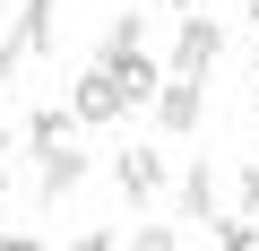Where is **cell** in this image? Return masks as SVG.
I'll return each instance as SVG.
<instances>
[{
    "label": "cell",
    "instance_id": "7",
    "mask_svg": "<svg viewBox=\"0 0 259 251\" xmlns=\"http://www.w3.org/2000/svg\"><path fill=\"white\" fill-rule=\"evenodd\" d=\"M78 182H87V156H69V148H52V156H44V182H35V199H44V208H61V199H69Z\"/></svg>",
    "mask_w": 259,
    "mask_h": 251
},
{
    "label": "cell",
    "instance_id": "5",
    "mask_svg": "<svg viewBox=\"0 0 259 251\" xmlns=\"http://www.w3.org/2000/svg\"><path fill=\"white\" fill-rule=\"evenodd\" d=\"M199 113H207L199 78H182V69H173V78H164V95H156V121H164L173 139H190V130H199Z\"/></svg>",
    "mask_w": 259,
    "mask_h": 251
},
{
    "label": "cell",
    "instance_id": "4",
    "mask_svg": "<svg viewBox=\"0 0 259 251\" xmlns=\"http://www.w3.org/2000/svg\"><path fill=\"white\" fill-rule=\"evenodd\" d=\"M9 35H18L26 61H44V52L61 44V0H18V26H9Z\"/></svg>",
    "mask_w": 259,
    "mask_h": 251
},
{
    "label": "cell",
    "instance_id": "17",
    "mask_svg": "<svg viewBox=\"0 0 259 251\" xmlns=\"http://www.w3.org/2000/svg\"><path fill=\"white\" fill-rule=\"evenodd\" d=\"M0 156H9V121H0Z\"/></svg>",
    "mask_w": 259,
    "mask_h": 251
},
{
    "label": "cell",
    "instance_id": "16",
    "mask_svg": "<svg viewBox=\"0 0 259 251\" xmlns=\"http://www.w3.org/2000/svg\"><path fill=\"white\" fill-rule=\"evenodd\" d=\"M156 9H164V18H190V9H199V0H156Z\"/></svg>",
    "mask_w": 259,
    "mask_h": 251
},
{
    "label": "cell",
    "instance_id": "14",
    "mask_svg": "<svg viewBox=\"0 0 259 251\" xmlns=\"http://www.w3.org/2000/svg\"><path fill=\"white\" fill-rule=\"evenodd\" d=\"M69 251H121V242H112V234H104V225H95V234H78V242H69Z\"/></svg>",
    "mask_w": 259,
    "mask_h": 251
},
{
    "label": "cell",
    "instance_id": "6",
    "mask_svg": "<svg viewBox=\"0 0 259 251\" xmlns=\"http://www.w3.org/2000/svg\"><path fill=\"white\" fill-rule=\"evenodd\" d=\"M104 69H139L147 61V18L130 9V18H112V35H104V52H95Z\"/></svg>",
    "mask_w": 259,
    "mask_h": 251
},
{
    "label": "cell",
    "instance_id": "12",
    "mask_svg": "<svg viewBox=\"0 0 259 251\" xmlns=\"http://www.w3.org/2000/svg\"><path fill=\"white\" fill-rule=\"evenodd\" d=\"M130 251H182V234H173V225H139V242H130Z\"/></svg>",
    "mask_w": 259,
    "mask_h": 251
},
{
    "label": "cell",
    "instance_id": "9",
    "mask_svg": "<svg viewBox=\"0 0 259 251\" xmlns=\"http://www.w3.org/2000/svg\"><path fill=\"white\" fill-rule=\"evenodd\" d=\"M216 199H225V182H216L207 165H190V173H182V217H207V225H216Z\"/></svg>",
    "mask_w": 259,
    "mask_h": 251
},
{
    "label": "cell",
    "instance_id": "8",
    "mask_svg": "<svg viewBox=\"0 0 259 251\" xmlns=\"http://www.w3.org/2000/svg\"><path fill=\"white\" fill-rule=\"evenodd\" d=\"M69 130H78V104H44V113L26 121V148L52 156V148H69Z\"/></svg>",
    "mask_w": 259,
    "mask_h": 251
},
{
    "label": "cell",
    "instance_id": "13",
    "mask_svg": "<svg viewBox=\"0 0 259 251\" xmlns=\"http://www.w3.org/2000/svg\"><path fill=\"white\" fill-rule=\"evenodd\" d=\"M26 52H18V35H0V87H9V69H18Z\"/></svg>",
    "mask_w": 259,
    "mask_h": 251
},
{
    "label": "cell",
    "instance_id": "18",
    "mask_svg": "<svg viewBox=\"0 0 259 251\" xmlns=\"http://www.w3.org/2000/svg\"><path fill=\"white\" fill-rule=\"evenodd\" d=\"M0 199H9V165H0Z\"/></svg>",
    "mask_w": 259,
    "mask_h": 251
},
{
    "label": "cell",
    "instance_id": "3",
    "mask_svg": "<svg viewBox=\"0 0 259 251\" xmlns=\"http://www.w3.org/2000/svg\"><path fill=\"white\" fill-rule=\"evenodd\" d=\"M112 182H121V199H156V191L173 182V165H164L156 148H121V156H112Z\"/></svg>",
    "mask_w": 259,
    "mask_h": 251
},
{
    "label": "cell",
    "instance_id": "15",
    "mask_svg": "<svg viewBox=\"0 0 259 251\" xmlns=\"http://www.w3.org/2000/svg\"><path fill=\"white\" fill-rule=\"evenodd\" d=\"M0 251H44V242L35 234H0Z\"/></svg>",
    "mask_w": 259,
    "mask_h": 251
},
{
    "label": "cell",
    "instance_id": "11",
    "mask_svg": "<svg viewBox=\"0 0 259 251\" xmlns=\"http://www.w3.org/2000/svg\"><path fill=\"white\" fill-rule=\"evenodd\" d=\"M233 208H242V217H259V165H242V173H233Z\"/></svg>",
    "mask_w": 259,
    "mask_h": 251
},
{
    "label": "cell",
    "instance_id": "2",
    "mask_svg": "<svg viewBox=\"0 0 259 251\" xmlns=\"http://www.w3.org/2000/svg\"><path fill=\"white\" fill-rule=\"evenodd\" d=\"M69 104H78V121H121V113H130V78L95 61V69L69 87Z\"/></svg>",
    "mask_w": 259,
    "mask_h": 251
},
{
    "label": "cell",
    "instance_id": "1",
    "mask_svg": "<svg viewBox=\"0 0 259 251\" xmlns=\"http://www.w3.org/2000/svg\"><path fill=\"white\" fill-rule=\"evenodd\" d=\"M216 61H225V26H216V18H199V9H190V18H182V26H173V69H182V78H207V69H216Z\"/></svg>",
    "mask_w": 259,
    "mask_h": 251
},
{
    "label": "cell",
    "instance_id": "19",
    "mask_svg": "<svg viewBox=\"0 0 259 251\" xmlns=\"http://www.w3.org/2000/svg\"><path fill=\"white\" fill-rule=\"evenodd\" d=\"M250 26H259V0H250Z\"/></svg>",
    "mask_w": 259,
    "mask_h": 251
},
{
    "label": "cell",
    "instance_id": "10",
    "mask_svg": "<svg viewBox=\"0 0 259 251\" xmlns=\"http://www.w3.org/2000/svg\"><path fill=\"white\" fill-rule=\"evenodd\" d=\"M216 251H259V217H216Z\"/></svg>",
    "mask_w": 259,
    "mask_h": 251
}]
</instances>
